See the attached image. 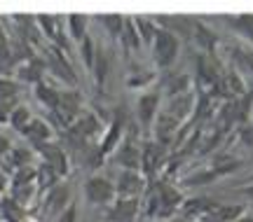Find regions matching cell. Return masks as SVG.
Masks as SVG:
<instances>
[{"mask_svg": "<svg viewBox=\"0 0 253 222\" xmlns=\"http://www.w3.org/2000/svg\"><path fill=\"white\" fill-rule=\"evenodd\" d=\"M209 169L216 173V178H223V176H230V173H235V171L242 169V159L235 157V154L223 152V154H216V157L211 159Z\"/></svg>", "mask_w": 253, "mask_h": 222, "instance_id": "obj_26", "label": "cell"}, {"mask_svg": "<svg viewBox=\"0 0 253 222\" xmlns=\"http://www.w3.org/2000/svg\"><path fill=\"white\" fill-rule=\"evenodd\" d=\"M47 75V66H45V59L42 56H33L31 61L21 63L17 71H14V77H17L21 84H40V82L45 80Z\"/></svg>", "mask_w": 253, "mask_h": 222, "instance_id": "obj_19", "label": "cell"}, {"mask_svg": "<svg viewBox=\"0 0 253 222\" xmlns=\"http://www.w3.org/2000/svg\"><path fill=\"white\" fill-rule=\"evenodd\" d=\"M14 71H17V61H14V54H12V40H9V33L0 24V75L14 77Z\"/></svg>", "mask_w": 253, "mask_h": 222, "instance_id": "obj_23", "label": "cell"}, {"mask_svg": "<svg viewBox=\"0 0 253 222\" xmlns=\"http://www.w3.org/2000/svg\"><path fill=\"white\" fill-rule=\"evenodd\" d=\"M232 71L253 73V49L249 47H232Z\"/></svg>", "mask_w": 253, "mask_h": 222, "instance_id": "obj_34", "label": "cell"}, {"mask_svg": "<svg viewBox=\"0 0 253 222\" xmlns=\"http://www.w3.org/2000/svg\"><path fill=\"white\" fill-rule=\"evenodd\" d=\"M21 89H24V84H21L17 77L0 75V103L19 106V103H21Z\"/></svg>", "mask_w": 253, "mask_h": 222, "instance_id": "obj_24", "label": "cell"}, {"mask_svg": "<svg viewBox=\"0 0 253 222\" xmlns=\"http://www.w3.org/2000/svg\"><path fill=\"white\" fill-rule=\"evenodd\" d=\"M91 75H94V82L99 87L106 84V80L110 75V54L106 52L103 44H99V49H96V61H94V68H91Z\"/></svg>", "mask_w": 253, "mask_h": 222, "instance_id": "obj_29", "label": "cell"}, {"mask_svg": "<svg viewBox=\"0 0 253 222\" xmlns=\"http://www.w3.org/2000/svg\"><path fill=\"white\" fill-rule=\"evenodd\" d=\"M195 106H197V94H195V91H188V94H181V96L164 98L162 110L167 112V115H171L176 122L185 124V122L192 119Z\"/></svg>", "mask_w": 253, "mask_h": 222, "instance_id": "obj_14", "label": "cell"}, {"mask_svg": "<svg viewBox=\"0 0 253 222\" xmlns=\"http://www.w3.org/2000/svg\"><path fill=\"white\" fill-rule=\"evenodd\" d=\"M36 154H38V161H42L49 169H54L61 180H66V178L71 176L73 161H71V154H68L66 148L61 145V141H52V143L40 145L36 150Z\"/></svg>", "mask_w": 253, "mask_h": 222, "instance_id": "obj_6", "label": "cell"}, {"mask_svg": "<svg viewBox=\"0 0 253 222\" xmlns=\"http://www.w3.org/2000/svg\"><path fill=\"white\" fill-rule=\"evenodd\" d=\"M195 80L188 71H176L169 73L167 77L160 84V94L162 98H173V96H181V94H188V91H195Z\"/></svg>", "mask_w": 253, "mask_h": 222, "instance_id": "obj_16", "label": "cell"}, {"mask_svg": "<svg viewBox=\"0 0 253 222\" xmlns=\"http://www.w3.org/2000/svg\"><path fill=\"white\" fill-rule=\"evenodd\" d=\"M113 183L118 196L125 199H143V194L148 192V178L141 171H118Z\"/></svg>", "mask_w": 253, "mask_h": 222, "instance_id": "obj_12", "label": "cell"}, {"mask_svg": "<svg viewBox=\"0 0 253 222\" xmlns=\"http://www.w3.org/2000/svg\"><path fill=\"white\" fill-rule=\"evenodd\" d=\"M71 204H73V194L68 183H59L56 187L40 194V211H42V215L52 218V220H56Z\"/></svg>", "mask_w": 253, "mask_h": 222, "instance_id": "obj_10", "label": "cell"}, {"mask_svg": "<svg viewBox=\"0 0 253 222\" xmlns=\"http://www.w3.org/2000/svg\"><path fill=\"white\" fill-rule=\"evenodd\" d=\"M96 49H99V42L94 40V37H87V40H82L78 44V52H80V61L84 66V71H89L94 68V61H96Z\"/></svg>", "mask_w": 253, "mask_h": 222, "instance_id": "obj_35", "label": "cell"}, {"mask_svg": "<svg viewBox=\"0 0 253 222\" xmlns=\"http://www.w3.org/2000/svg\"><path fill=\"white\" fill-rule=\"evenodd\" d=\"M162 103L164 98L160 94V89H150V91H143L138 94L134 103V122H138V126L143 131H153L157 117L162 112Z\"/></svg>", "mask_w": 253, "mask_h": 222, "instance_id": "obj_4", "label": "cell"}, {"mask_svg": "<svg viewBox=\"0 0 253 222\" xmlns=\"http://www.w3.org/2000/svg\"><path fill=\"white\" fill-rule=\"evenodd\" d=\"M24 215H26V208L19 201H14L9 194L0 201V220L2 222H21Z\"/></svg>", "mask_w": 253, "mask_h": 222, "instance_id": "obj_31", "label": "cell"}, {"mask_svg": "<svg viewBox=\"0 0 253 222\" xmlns=\"http://www.w3.org/2000/svg\"><path fill=\"white\" fill-rule=\"evenodd\" d=\"M103 213H106V222H136L138 215L143 213V199L118 196Z\"/></svg>", "mask_w": 253, "mask_h": 222, "instance_id": "obj_13", "label": "cell"}, {"mask_svg": "<svg viewBox=\"0 0 253 222\" xmlns=\"http://www.w3.org/2000/svg\"><path fill=\"white\" fill-rule=\"evenodd\" d=\"M103 131H106V126L101 122V117L96 115V112H91V110H84V112L66 129L68 136H73V138H78V141H82V143H99Z\"/></svg>", "mask_w": 253, "mask_h": 222, "instance_id": "obj_9", "label": "cell"}, {"mask_svg": "<svg viewBox=\"0 0 253 222\" xmlns=\"http://www.w3.org/2000/svg\"><path fill=\"white\" fill-rule=\"evenodd\" d=\"M167 222H188L185 218H171V220H167Z\"/></svg>", "mask_w": 253, "mask_h": 222, "instance_id": "obj_42", "label": "cell"}, {"mask_svg": "<svg viewBox=\"0 0 253 222\" xmlns=\"http://www.w3.org/2000/svg\"><path fill=\"white\" fill-rule=\"evenodd\" d=\"M24 141H26V145H31L33 150H38L40 145H45V143H52L56 141V131L52 129V124L47 122V119H42V117H33V122L28 124V129L24 131V136H21Z\"/></svg>", "mask_w": 253, "mask_h": 222, "instance_id": "obj_17", "label": "cell"}, {"mask_svg": "<svg viewBox=\"0 0 253 222\" xmlns=\"http://www.w3.org/2000/svg\"><path fill=\"white\" fill-rule=\"evenodd\" d=\"M167 161H169V148H164L162 143L153 141V138L143 143V150H141V173L148 178V183H150V178H160Z\"/></svg>", "mask_w": 253, "mask_h": 222, "instance_id": "obj_8", "label": "cell"}, {"mask_svg": "<svg viewBox=\"0 0 253 222\" xmlns=\"http://www.w3.org/2000/svg\"><path fill=\"white\" fill-rule=\"evenodd\" d=\"M0 222H2V220H0Z\"/></svg>", "mask_w": 253, "mask_h": 222, "instance_id": "obj_43", "label": "cell"}, {"mask_svg": "<svg viewBox=\"0 0 253 222\" xmlns=\"http://www.w3.org/2000/svg\"><path fill=\"white\" fill-rule=\"evenodd\" d=\"M126 133H129V119H126L125 110L120 108V110H115V115L110 117V122L106 124V131L99 141V150L106 159L113 157V152L120 148V143L126 138Z\"/></svg>", "mask_w": 253, "mask_h": 222, "instance_id": "obj_5", "label": "cell"}, {"mask_svg": "<svg viewBox=\"0 0 253 222\" xmlns=\"http://www.w3.org/2000/svg\"><path fill=\"white\" fill-rule=\"evenodd\" d=\"M141 150L143 143H138L134 133H126V138L120 143V148L108 161H115L118 171H141Z\"/></svg>", "mask_w": 253, "mask_h": 222, "instance_id": "obj_11", "label": "cell"}, {"mask_svg": "<svg viewBox=\"0 0 253 222\" xmlns=\"http://www.w3.org/2000/svg\"><path fill=\"white\" fill-rule=\"evenodd\" d=\"M235 138L244 148H249V150H253V122H244V124H239L237 126V133H235Z\"/></svg>", "mask_w": 253, "mask_h": 222, "instance_id": "obj_37", "label": "cell"}, {"mask_svg": "<svg viewBox=\"0 0 253 222\" xmlns=\"http://www.w3.org/2000/svg\"><path fill=\"white\" fill-rule=\"evenodd\" d=\"M66 33L75 44H80L82 40L89 37V17L84 14H71L66 19Z\"/></svg>", "mask_w": 253, "mask_h": 222, "instance_id": "obj_25", "label": "cell"}, {"mask_svg": "<svg viewBox=\"0 0 253 222\" xmlns=\"http://www.w3.org/2000/svg\"><path fill=\"white\" fill-rule=\"evenodd\" d=\"M82 194H84V201L89 206H96V208H103V211L118 199L113 178L101 176V173H89L87 176L84 185H82Z\"/></svg>", "mask_w": 253, "mask_h": 222, "instance_id": "obj_3", "label": "cell"}, {"mask_svg": "<svg viewBox=\"0 0 253 222\" xmlns=\"http://www.w3.org/2000/svg\"><path fill=\"white\" fill-rule=\"evenodd\" d=\"M155 82V71H148V68H138L136 73H131L126 77V87L129 89H148Z\"/></svg>", "mask_w": 253, "mask_h": 222, "instance_id": "obj_36", "label": "cell"}, {"mask_svg": "<svg viewBox=\"0 0 253 222\" xmlns=\"http://www.w3.org/2000/svg\"><path fill=\"white\" fill-rule=\"evenodd\" d=\"M12 148H14V143L9 141V136H7L5 131H2V129H0V157L5 159V157L9 154V150H12Z\"/></svg>", "mask_w": 253, "mask_h": 222, "instance_id": "obj_39", "label": "cell"}, {"mask_svg": "<svg viewBox=\"0 0 253 222\" xmlns=\"http://www.w3.org/2000/svg\"><path fill=\"white\" fill-rule=\"evenodd\" d=\"M134 24H136V31H138V37H141V42L143 47L150 49V44H153L155 36H157V19H148V17H134Z\"/></svg>", "mask_w": 253, "mask_h": 222, "instance_id": "obj_32", "label": "cell"}, {"mask_svg": "<svg viewBox=\"0 0 253 222\" xmlns=\"http://www.w3.org/2000/svg\"><path fill=\"white\" fill-rule=\"evenodd\" d=\"M120 44H122L129 54L141 52V49H143V42H141L138 31H136L134 17H126V24H125V31H122V37H120Z\"/></svg>", "mask_w": 253, "mask_h": 222, "instance_id": "obj_30", "label": "cell"}, {"mask_svg": "<svg viewBox=\"0 0 253 222\" xmlns=\"http://www.w3.org/2000/svg\"><path fill=\"white\" fill-rule=\"evenodd\" d=\"M227 26L235 31L237 36L246 40L249 44H253V14H237V17H230V19H223Z\"/></svg>", "mask_w": 253, "mask_h": 222, "instance_id": "obj_28", "label": "cell"}, {"mask_svg": "<svg viewBox=\"0 0 253 222\" xmlns=\"http://www.w3.org/2000/svg\"><path fill=\"white\" fill-rule=\"evenodd\" d=\"M157 26L169 31L178 40H192V28H195V19L181 17V14H173V17H157Z\"/></svg>", "mask_w": 253, "mask_h": 222, "instance_id": "obj_20", "label": "cell"}, {"mask_svg": "<svg viewBox=\"0 0 253 222\" xmlns=\"http://www.w3.org/2000/svg\"><path fill=\"white\" fill-rule=\"evenodd\" d=\"M125 24H126V17H122V14H103V17H99V26L103 28L113 40H118V42H120V37H122Z\"/></svg>", "mask_w": 253, "mask_h": 222, "instance_id": "obj_33", "label": "cell"}, {"mask_svg": "<svg viewBox=\"0 0 253 222\" xmlns=\"http://www.w3.org/2000/svg\"><path fill=\"white\" fill-rule=\"evenodd\" d=\"M235 222H253V211H249V208H246L244 213L239 215V218H237Z\"/></svg>", "mask_w": 253, "mask_h": 222, "instance_id": "obj_41", "label": "cell"}, {"mask_svg": "<svg viewBox=\"0 0 253 222\" xmlns=\"http://www.w3.org/2000/svg\"><path fill=\"white\" fill-rule=\"evenodd\" d=\"M7 194H9V176L0 169V201H2Z\"/></svg>", "mask_w": 253, "mask_h": 222, "instance_id": "obj_40", "label": "cell"}, {"mask_svg": "<svg viewBox=\"0 0 253 222\" xmlns=\"http://www.w3.org/2000/svg\"><path fill=\"white\" fill-rule=\"evenodd\" d=\"M36 21L42 37H47L49 44H56V47L66 49V36H68L66 33V21H61L54 14H40V17H36Z\"/></svg>", "mask_w": 253, "mask_h": 222, "instance_id": "obj_15", "label": "cell"}, {"mask_svg": "<svg viewBox=\"0 0 253 222\" xmlns=\"http://www.w3.org/2000/svg\"><path fill=\"white\" fill-rule=\"evenodd\" d=\"M61 89L63 87H59V84H52V82L42 80L40 84H36V87H33V94H36V98L47 108V110H49V112H54L56 108H59Z\"/></svg>", "mask_w": 253, "mask_h": 222, "instance_id": "obj_22", "label": "cell"}, {"mask_svg": "<svg viewBox=\"0 0 253 222\" xmlns=\"http://www.w3.org/2000/svg\"><path fill=\"white\" fill-rule=\"evenodd\" d=\"M251 122H253V119H251Z\"/></svg>", "mask_w": 253, "mask_h": 222, "instance_id": "obj_44", "label": "cell"}, {"mask_svg": "<svg viewBox=\"0 0 253 222\" xmlns=\"http://www.w3.org/2000/svg\"><path fill=\"white\" fill-rule=\"evenodd\" d=\"M176 138H181V122H176L171 115H167L162 110L153 126V141L162 143L164 148H169Z\"/></svg>", "mask_w": 253, "mask_h": 222, "instance_id": "obj_18", "label": "cell"}, {"mask_svg": "<svg viewBox=\"0 0 253 222\" xmlns=\"http://www.w3.org/2000/svg\"><path fill=\"white\" fill-rule=\"evenodd\" d=\"M84 110H87V108H84V98H82L80 91H78V89L63 87L61 98H59V108H56L52 115L56 117V122H59V124L63 126V131H66Z\"/></svg>", "mask_w": 253, "mask_h": 222, "instance_id": "obj_7", "label": "cell"}, {"mask_svg": "<svg viewBox=\"0 0 253 222\" xmlns=\"http://www.w3.org/2000/svg\"><path fill=\"white\" fill-rule=\"evenodd\" d=\"M192 40L204 54H213L218 47V36L213 33V28L207 26L204 21L195 19V28H192Z\"/></svg>", "mask_w": 253, "mask_h": 222, "instance_id": "obj_21", "label": "cell"}, {"mask_svg": "<svg viewBox=\"0 0 253 222\" xmlns=\"http://www.w3.org/2000/svg\"><path fill=\"white\" fill-rule=\"evenodd\" d=\"M45 59V66H47V73L54 77L56 82H61V87H68V89H75L78 84V73H75V66H73L71 56L66 49L56 47V44H49L42 54Z\"/></svg>", "mask_w": 253, "mask_h": 222, "instance_id": "obj_1", "label": "cell"}, {"mask_svg": "<svg viewBox=\"0 0 253 222\" xmlns=\"http://www.w3.org/2000/svg\"><path fill=\"white\" fill-rule=\"evenodd\" d=\"M181 47H183V40L160 28L157 36H155L153 44H150V59H153V66L157 71H169L173 63L178 61L181 56Z\"/></svg>", "mask_w": 253, "mask_h": 222, "instance_id": "obj_2", "label": "cell"}, {"mask_svg": "<svg viewBox=\"0 0 253 222\" xmlns=\"http://www.w3.org/2000/svg\"><path fill=\"white\" fill-rule=\"evenodd\" d=\"M33 110L26 106V103H21V106H17L14 110H12V115H9V122L7 126L12 129L14 133H19V136H24V131L28 129V124L33 122Z\"/></svg>", "mask_w": 253, "mask_h": 222, "instance_id": "obj_27", "label": "cell"}, {"mask_svg": "<svg viewBox=\"0 0 253 222\" xmlns=\"http://www.w3.org/2000/svg\"><path fill=\"white\" fill-rule=\"evenodd\" d=\"M54 222H80V213H78V204L73 201V204L68 206V208H66V211H63V213L59 215V218H56Z\"/></svg>", "mask_w": 253, "mask_h": 222, "instance_id": "obj_38", "label": "cell"}]
</instances>
